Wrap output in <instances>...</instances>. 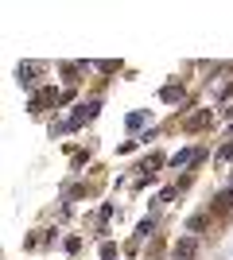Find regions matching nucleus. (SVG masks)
<instances>
[{
  "mask_svg": "<svg viewBox=\"0 0 233 260\" xmlns=\"http://www.w3.org/2000/svg\"><path fill=\"white\" fill-rule=\"evenodd\" d=\"M190 256H194V237H183L175 245V260H190Z\"/></svg>",
  "mask_w": 233,
  "mask_h": 260,
  "instance_id": "1",
  "label": "nucleus"
},
{
  "mask_svg": "<svg viewBox=\"0 0 233 260\" xmlns=\"http://www.w3.org/2000/svg\"><path fill=\"white\" fill-rule=\"evenodd\" d=\"M229 206H233V190H225V194L214 198V214H222V210H229Z\"/></svg>",
  "mask_w": 233,
  "mask_h": 260,
  "instance_id": "2",
  "label": "nucleus"
},
{
  "mask_svg": "<svg viewBox=\"0 0 233 260\" xmlns=\"http://www.w3.org/2000/svg\"><path fill=\"white\" fill-rule=\"evenodd\" d=\"M20 86H23V89L35 86V66H20Z\"/></svg>",
  "mask_w": 233,
  "mask_h": 260,
  "instance_id": "3",
  "label": "nucleus"
},
{
  "mask_svg": "<svg viewBox=\"0 0 233 260\" xmlns=\"http://www.w3.org/2000/svg\"><path fill=\"white\" fill-rule=\"evenodd\" d=\"M179 98H183V89H179V86H167L163 89V101H179Z\"/></svg>",
  "mask_w": 233,
  "mask_h": 260,
  "instance_id": "4",
  "label": "nucleus"
},
{
  "mask_svg": "<svg viewBox=\"0 0 233 260\" xmlns=\"http://www.w3.org/2000/svg\"><path fill=\"white\" fill-rule=\"evenodd\" d=\"M206 120H210V113H198V117H194V120H190V124H187V128H202V124H206Z\"/></svg>",
  "mask_w": 233,
  "mask_h": 260,
  "instance_id": "5",
  "label": "nucleus"
},
{
  "mask_svg": "<svg viewBox=\"0 0 233 260\" xmlns=\"http://www.w3.org/2000/svg\"><path fill=\"white\" fill-rule=\"evenodd\" d=\"M218 159H222V163H225V159H233V140H229V144H225L222 152H218Z\"/></svg>",
  "mask_w": 233,
  "mask_h": 260,
  "instance_id": "6",
  "label": "nucleus"
}]
</instances>
